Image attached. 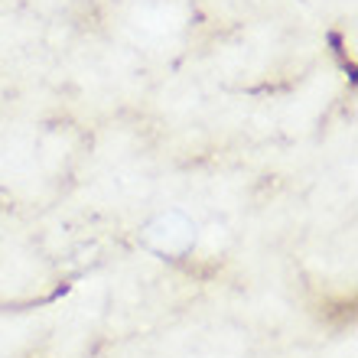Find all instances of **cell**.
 <instances>
[{
	"instance_id": "1",
	"label": "cell",
	"mask_w": 358,
	"mask_h": 358,
	"mask_svg": "<svg viewBox=\"0 0 358 358\" xmlns=\"http://www.w3.org/2000/svg\"><path fill=\"white\" fill-rule=\"evenodd\" d=\"M143 248H150L160 257H179L196 245V222L182 212H163L150 218L141 231Z\"/></svg>"
}]
</instances>
